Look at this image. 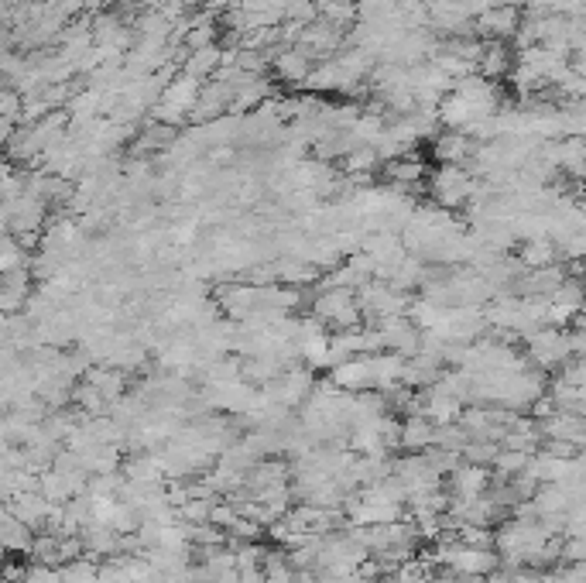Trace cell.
I'll use <instances>...</instances> for the list:
<instances>
[{
	"label": "cell",
	"mask_w": 586,
	"mask_h": 583,
	"mask_svg": "<svg viewBox=\"0 0 586 583\" xmlns=\"http://www.w3.org/2000/svg\"><path fill=\"white\" fill-rule=\"evenodd\" d=\"M429 193L439 203V210H460L477 199L480 179L467 165H439V172L429 179Z\"/></svg>",
	"instance_id": "1"
},
{
	"label": "cell",
	"mask_w": 586,
	"mask_h": 583,
	"mask_svg": "<svg viewBox=\"0 0 586 583\" xmlns=\"http://www.w3.org/2000/svg\"><path fill=\"white\" fill-rule=\"evenodd\" d=\"M360 316H364V309H360V299L353 289H333V285H329V289L319 292L316 302H312V319L333 323V326H340V330L357 326Z\"/></svg>",
	"instance_id": "2"
},
{
	"label": "cell",
	"mask_w": 586,
	"mask_h": 583,
	"mask_svg": "<svg viewBox=\"0 0 586 583\" xmlns=\"http://www.w3.org/2000/svg\"><path fill=\"white\" fill-rule=\"evenodd\" d=\"M521 21H525V11L518 4H494L477 14L473 35H480L484 42H511V38H518Z\"/></svg>",
	"instance_id": "3"
},
{
	"label": "cell",
	"mask_w": 586,
	"mask_h": 583,
	"mask_svg": "<svg viewBox=\"0 0 586 583\" xmlns=\"http://www.w3.org/2000/svg\"><path fill=\"white\" fill-rule=\"evenodd\" d=\"M528 354H532L542 367H552L573 354V337H566L556 326H542V330H535L532 337H528Z\"/></svg>",
	"instance_id": "4"
},
{
	"label": "cell",
	"mask_w": 586,
	"mask_h": 583,
	"mask_svg": "<svg viewBox=\"0 0 586 583\" xmlns=\"http://www.w3.org/2000/svg\"><path fill=\"white\" fill-rule=\"evenodd\" d=\"M477 145L480 141L473 138V134L446 127V131H439L436 138H432V158H436L439 165H467Z\"/></svg>",
	"instance_id": "5"
},
{
	"label": "cell",
	"mask_w": 586,
	"mask_h": 583,
	"mask_svg": "<svg viewBox=\"0 0 586 583\" xmlns=\"http://www.w3.org/2000/svg\"><path fill=\"white\" fill-rule=\"evenodd\" d=\"M271 69H275V79H282L288 86H305L312 76V69H316V59L312 55H305L299 45H285V49L275 52V59H271Z\"/></svg>",
	"instance_id": "6"
},
{
	"label": "cell",
	"mask_w": 586,
	"mask_h": 583,
	"mask_svg": "<svg viewBox=\"0 0 586 583\" xmlns=\"http://www.w3.org/2000/svg\"><path fill=\"white\" fill-rule=\"evenodd\" d=\"M518 66V55L508 49V42H484L480 45V59H477V76L491 79V83H497V79L511 76Z\"/></svg>",
	"instance_id": "7"
},
{
	"label": "cell",
	"mask_w": 586,
	"mask_h": 583,
	"mask_svg": "<svg viewBox=\"0 0 586 583\" xmlns=\"http://www.w3.org/2000/svg\"><path fill=\"white\" fill-rule=\"evenodd\" d=\"M384 175H388L391 189H412L419 186V182H429V165L422 162L415 151H408V155L395 158V162H384Z\"/></svg>",
	"instance_id": "8"
},
{
	"label": "cell",
	"mask_w": 586,
	"mask_h": 583,
	"mask_svg": "<svg viewBox=\"0 0 586 583\" xmlns=\"http://www.w3.org/2000/svg\"><path fill=\"white\" fill-rule=\"evenodd\" d=\"M559 258V244L552 237H532V241L518 244V261L525 271H539V268H552Z\"/></svg>",
	"instance_id": "9"
}]
</instances>
